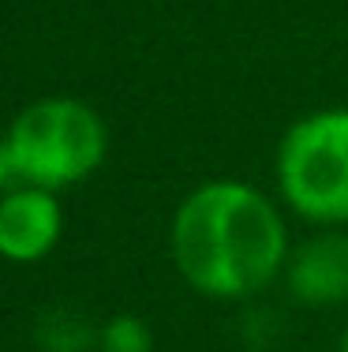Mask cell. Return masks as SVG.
I'll use <instances>...</instances> for the list:
<instances>
[{
  "mask_svg": "<svg viewBox=\"0 0 348 352\" xmlns=\"http://www.w3.org/2000/svg\"><path fill=\"white\" fill-rule=\"evenodd\" d=\"M172 263L210 300H251L285 274L288 225L277 203L244 180L198 184L172 217Z\"/></svg>",
  "mask_w": 348,
  "mask_h": 352,
  "instance_id": "1",
  "label": "cell"
},
{
  "mask_svg": "<svg viewBox=\"0 0 348 352\" xmlns=\"http://www.w3.org/2000/svg\"><path fill=\"white\" fill-rule=\"evenodd\" d=\"M4 150L12 176H23L27 188L60 191L86 180L105 162L109 135L90 105L76 98H45L12 120Z\"/></svg>",
  "mask_w": 348,
  "mask_h": 352,
  "instance_id": "2",
  "label": "cell"
},
{
  "mask_svg": "<svg viewBox=\"0 0 348 352\" xmlns=\"http://www.w3.org/2000/svg\"><path fill=\"white\" fill-rule=\"evenodd\" d=\"M273 173L292 214L318 229L348 225V105L300 116L277 142Z\"/></svg>",
  "mask_w": 348,
  "mask_h": 352,
  "instance_id": "3",
  "label": "cell"
},
{
  "mask_svg": "<svg viewBox=\"0 0 348 352\" xmlns=\"http://www.w3.org/2000/svg\"><path fill=\"white\" fill-rule=\"evenodd\" d=\"M281 281L303 307L322 311L348 304V225L318 229L314 236L288 248Z\"/></svg>",
  "mask_w": 348,
  "mask_h": 352,
  "instance_id": "4",
  "label": "cell"
},
{
  "mask_svg": "<svg viewBox=\"0 0 348 352\" xmlns=\"http://www.w3.org/2000/svg\"><path fill=\"white\" fill-rule=\"evenodd\" d=\"M64 214L53 191L23 188L0 199V255L12 263H38L56 248Z\"/></svg>",
  "mask_w": 348,
  "mask_h": 352,
  "instance_id": "5",
  "label": "cell"
},
{
  "mask_svg": "<svg viewBox=\"0 0 348 352\" xmlns=\"http://www.w3.org/2000/svg\"><path fill=\"white\" fill-rule=\"evenodd\" d=\"M97 330L102 326H94L76 307H49L38 318L34 338H38L41 352H90V349H97Z\"/></svg>",
  "mask_w": 348,
  "mask_h": 352,
  "instance_id": "6",
  "label": "cell"
},
{
  "mask_svg": "<svg viewBox=\"0 0 348 352\" xmlns=\"http://www.w3.org/2000/svg\"><path fill=\"white\" fill-rule=\"evenodd\" d=\"M97 349L102 352H154L150 322L139 315H113L97 330Z\"/></svg>",
  "mask_w": 348,
  "mask_h": 352,
  "instance_id": "7",
  "label": "cell"
},
{
  "mask_svg": "<svg viewBox=\"0 0 348 352\" xmlns=\"http://www.w3.org/2000/svg\"><path fill=\"white\" fill-rule=\"evenodd\" d=\"M8 176H12V165H8V150H4V142H0V188H4Z\"/></svg>",
  "mask_w": 348,
  "mask_h": 352,
  "instance_id": "8",
  "label": "cell"
},
{
  "mask_svg": "<svg viewBox=\"0 0 348 352\" xmlns=\"http://www.w3.org/2000/svg\"><path fill=\"white\" fill-rule=\"evenodd\" d=\"M337 352H348V326L341 330V345H337Z\"/></svg>",
  "mask_w": 348,
  "mask_h": 352,
  "instance_id": "9",
  "label": "cell"
}]
</instances>
